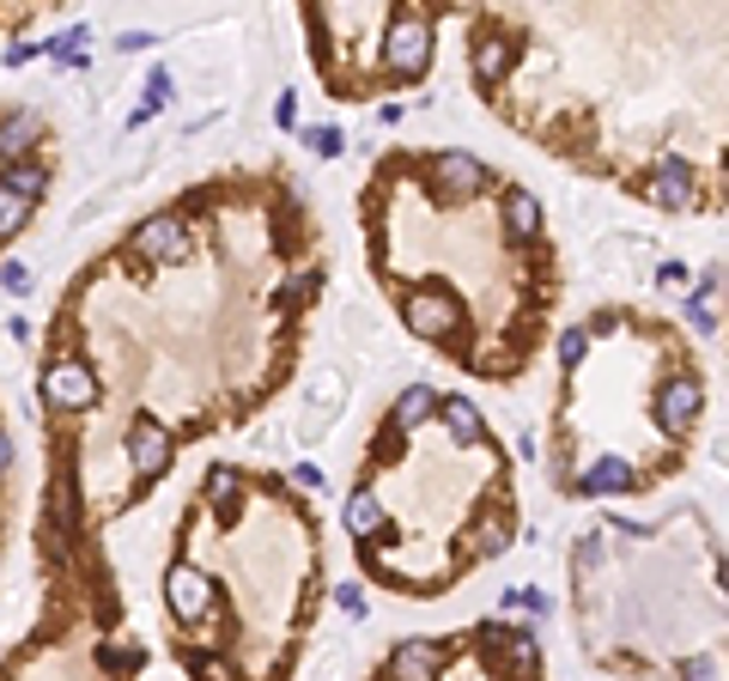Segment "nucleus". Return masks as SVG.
I'll list each match as a JSON object with an SVG mask.
<instances>
[{"label": "nucleus", "instance_id": "1", "mask_svg": "<svg viewBox=\"0 0 729 681\" xmlns=\"http://www.w3.org/2000/svg\"><path fill=\"white\" fill-rule=\"evenodd\" d=\"M468 68L487 98H499V73L511 68V19H475L468 31Z\"/></svg>", "mask_w": 729, "mask_h": 681}, {"label": "nucleus", "instance_id": "2", "mask_svg": "<svg viewBox=\"0 0 729 681\" xmlns=\"http://www.w3.org/2000/svg\"><path fill=\"white\" fill-rule=\"evenodd\" d=\"M43 395L56 414H86L98 402V378H91L86 359H49L43 365Z\"/></svg>", "mask_w": 729, "mask_h": 681}, {"label": "nucleus", "instance_id": "3", "mask_svg": "<svg viewBox=\"0 0 729 681\" xmlns=\"http://www.w3.org/2000/svg\"><path fill=\"white\" fill-rule=\"evenodd\" d=\"M645 201H650V208H669V213H693V208H699L693 164H681V159H662V164H657V177L645 183Z\"/></svg>", "mask_w": 729, "mask_h": 681}, {"label": "nucleus", "instance_id": "4", "mask_svg": "<svg viewBox=\"0 0 729 681\" xmlns=\"http://www.w3.org/2000/svg\"><path fill=\"white\" fill-rule=\"evenodd\" d=\"M128 250H134V256H152V262H171V256L189 250V226H182V213H152V220L134 226Z\"/></svg>", "mask_w": 729, "mask_h": 681}, {"label": "nucleus", "instance_id": "5", "mask_svg": "<svg viewBox=\"0 0 729 681\" xmlns=\"http://www.w3.org/2000/svg\"><path fill=\"white\" fill-rule=\"evenodd\" d=\"M31 140H43V122H37L31 110H12V116H7V128H0V159H7V164H19Z\"/></svg>", "mask_w": 729, "mask_h": 681}, {"label": "nucleus", "instance_id": "6", "mask_svg": "<svg viewBox=\"0 0 729 681\" xmlns=\"http://www.w3.org/2000/svg\"><path fill=\"white\" fill-rule=\"evenodd\" d=\"M24 220H31V201H19L7 183H0V243H12V238H19Z\"/></svg>", "mask_w": 729, "mask_h": 681}, {"label": "nucleus", "instance_id": "7", "mask_svg": "<svg viewBox=\"0 0 729 681\" xmlns=\"http://www.w3.org/2000/svg\"><path fill=\"white\" fill-rule=\"evenodd\" d=\"M310 147H317V159H334V152H341V128H310Z\"/></svg>", "mask_w": 729, "mask_h": 681}, {"label": "nucleus", "instance_id": "8", "mask_svg": "<svg viewBox=\"0 0 729 681\" xmlns=\"http://www.w3.org/2000/svg\"><path fill=\"white\" fill-rule=\"evenodd\" d=\"M7 287H12V292H24V287H31V274H24L19 262H7Z\"/></svg>", "mask_w": 729, "mask_h": 681}, {"label": "nucleus", "instance_id": "9", "mask_svg": "<svg viewBox=\"0 0 729 681\" xmlns=\"http://www.w3.org/2000/svg\"><path fill=\"white\" fill-rule=\"evenodd\" d=\"M12 469V444H7V432H0V474Z\"/></svg>", "mask_w": 729, "mask_h": 681}]
</instances>
